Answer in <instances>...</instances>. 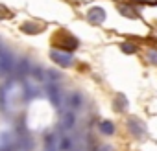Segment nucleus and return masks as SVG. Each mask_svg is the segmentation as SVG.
<instances>
[{
	"label": "nucleus",
	"mask_w": 157,
	"mask_h": 151,
	"mask_svg": "<svg viewBox=\"0 0 157 151\" xmlns=\"http://www.w3.org/2000/svg\"><path fill=\"white\" fill-rule=\"evenodd\" d=\"M52 46H56L57 50H65V52H76L80 48V39L74 37L67 30H59L52 37Z\"/></svg>",
	"instance_id": "obj_1"
},
{
	"label": "nucleus",
	"mask_w": 157,
	"mask_h": 151,
	"mask_svg": "<svg viewBox=\"0 0 157 151\" xmlns=\"http://www.w3.org/2000/svg\"><path fill=\"white\" fill-rule=\"evenodd\" d=\"M15 57L11 53V50L0 41V76H8L13 72V66H15Z\"/></svg>",
	"instance_id": "obj_2"
},
{
	"label": "nucleus",
	"mask_w": 157,
	"mask_h": 151,
	"mask_svg": "<svg viewBox=\"0 0 157 151\" xmlns=\"http://www.w3.org/2000/svg\"><path fill=\"white\" fill-rule=\"evenodd\" d=\"M126 127H128V131H129L131 136H135V138H139V140H146V138H148V127H146V123H144L140 118H137V116H128Z\"/></svg>",
	"instance_id": "obj_3"
},
{
	"label": "nucleus",
	"mask_w": 157,
	"mask_h": 151,
	"mask_svg": "<svg viewBox=\"0 0 157 151\" xmlns=\"http://www.w3.org/2000/svg\"><path fill=\"white\" fill-rule=\"evenodd\" d=\"M50 59L61 66V68H70L74 64V55L72 52H65V50H57V48H52L50 50Z\"/></svg>",
	"instance_id": "obj_4"
},
{
	"label": "nucleus",
	"mask_w": 157,
	"mask_h": 151,
	"mask_svg": "<svg viewBox=\"0 0 157 151\" xmlns=\"http://www.w3.org/2000/svg\"><path fill=\"white\" fill-rule=\"evenodd\" d=\"M46 96H48L50 103L54 105V109H61L65 98H63V90H61V87H59L57 83H50V85H46Z\"/></svg>",
	"instance_id": "obj_5"
},
{
	"label": "nucleus",
	"mask_w": 157,
	"mask_h": 151,
	"mask_svg": "<svg viewBox=\"0 0 157 151\" xmlns=\"http://www.w3.org/2000/svg\"><path fill=\"white\" fill-rule=\"evenodd\" d=\"M105 19H107V13H105V9H104L102 6H93V8L87 9V20H89L93 26L104 24Z\"/></svg>",
	"instance_id": "obj_6"
},
{
	"label": "nucleus",
	"mask_w": 157,
	"mask_h": 151,
	"mask_svg": "<svg viewBox=\"0 0 157 151\" xmlns=\"http://www.w3.org/2000/svg\"><path fill=\"white\" fill-rule=\"evenodd\" d=\"M13 72L17 76V79H24L26 76L32 74V63L28 57H21L15 61V66H13Z\"/></svg>",
	"instance_id": "obj_7"
},
{
	"label": "nucleus",
	"mask_w": 157,
	"mask_h": 151,
	"mask_svg": "<svg viewBox=\"0 0 157 151\" xmlns=\"http://www.w3.org/2000/svg\"><path fill=\"white\" fill-rule=\"evenodd\" d=\"M117 11H118L122 17H126V19H133V20L140 19V15H139L137 8H133V6H131L129 0H126V2H118V4H117Z\"/></svg>",
	"instance_id": "obj_8"
},
{
	"label": "nucleus",
	"mask_w": 157,
	"mask_h": 151,
	"mask_svg": "<svg viewBox=\"0 0 157 151\" xmlns=\"http://www.w3.org/2000/svg\"><path fill=\"white\" fill-rule=\"evenodd\" d=\"M76 125V111H65L61 114V120H59V129L61 131H70L72 127Z\"/></svg>",
	"instance_id": "obj_9"
},
{
	"label": "nucleus",
	"mask_w": 157,
	"mask_h": 151,
	"mask_svg": "<svg viewBox=\"0 0 157 151\" xmlns=\"http://www.w3.org/2000/svg\"><path fill=\"white\" fill-rule=\"evenodd\" d=\"M65 103H67V107H68L70 111H78V109L83 107L85 100H83V94H82V92H70V94L67 96Z\"/></svg>",
	"instance_id": "obj_10"
},
{
	"label": "nucleus",
	"mask_w": 157,
	"mask_h": 151,
	"mask_svg": "<svg viewBox=\"0 0 157 151\" xmlns=\"http://www.w3.org/2000/svg\"><path fill=\"white\" fill-rule=\"evenodd\" d=\"M21 31L26 33V35H39L44 31V24H39L35 20H26L21 24Z\"/></svg>",
	"instance_id": "obj_11"
},
{
	"label": "nucleus",
	"mask_w": 157,
	"mask_h": 151,
	"mask_svg": "<svg viewBox=\"0 0 157 151\" xmlns=\"http://www.w3.org/2000/svg\"><path fill=\"white\" fill-rule=\"evenodd\" d=\"M98 131L104 134V136H113L117 133V125L111 122V120H102L98 123Z\"/></svg>",
	"instance_id": "obj_12"
},
{
	"label": "nucleus",
	"mask_w": 157,
	"mask_h": 151,
	"mask_svg": "<svg viewBox=\"0 0 157 151\" xmlns=\"http://www.w3.org/2000/svg\"><path fill=\"white\" fill-rule=\"evenodd\" d=\"M74 142H76L74 136H70V134H63V136L59 138L57 149H59V151H72V149H74Z\"/></svg>",
	"instance_id": "obj_13"
},
{
	"label": "nucleus",
	"mask_w": 157,
	"mask_h": 151,
	"mask_svg": "<svg viewBox=\"0 0 157 151\" xmlns=\"http://www.w3.org/2000/svg\"><path fill=\"white\" fill-rule=\"evenodd\" d=\"M128 105H129V101H128V98H126L124 94H117V96L113 98V109H115L117 112H124V111L128 109Z\"/></svg>",
	"instance_id": "obj_14"
},
{
	"label": "nucleus",
	"mask_w": 157,
	"mask_h": 151,
	"mask_svg": "<svg viewBox=\"0 0 157 151\" xmlns=\"http://www.w3.org/2000/svg\"><path fill=\"white\" fill-rule=\"evenodd\" d=\"M35 96H39V89H35V87L30 85V83H24V87H22V98H24L26 101H30V100H33Z\"/></svg>",
	"instance_id": "obj_15"
},
{
	"label": "nucleus",
	"mask_w": 157,
	"mask_h": 151,
	"mask_svg": "<svg viewBox=\"0 0 157 151\" xmlns=\"http://www.w3.org/2000/svg\"><path fill=\"white\" fill-rule=\"evenodd\" d=\"M57 144H59V138L56 133H48L44 136V149H56L57 151Z\"/></svg>",
	"instance_id": "obj_16"
},
{
	"label": "nucleus",
	"mask_w": 157,
	"mask_h": 151,
	"mask_svg": "<svg viewBox=\"0 0 157 151\" xmlns=\"http://www.w3.org/2000/svg\"><path fill=\"white\" fill-rule=\"evenodd\" d=\"M30 76L35 81H44L46 79V70L43 66H32V74Z\"/></svg>",
	"instance_id": "obj_17"
},
{
	"label": "nucleus",
	"mask_w": 157,
	"mask_h": 151,
	"mask_svg": "<svg viewBox=\"0 0 157 151\" xmlns=\"http://www.w3.org/2000/svg\"><path fill=\"white\" fill-rule=\"evenodd\" d=\"M120 50H122L124 53H128V55H133V53L139 52V46L133 44V42H129V41H122V42H120Z\"/></svg>",
	"instance_id": "obj_18"
},
{
	"label": "nucleus",
	"mask_w": 157,
	"mask_h": 151,
	"mask_svg": "<svg viewBox=\"0 0 157 151\" xmlns=\"http://www.w3.org/2000/svg\"><path fill=\"white\" fill-rule=\"evenodd\" d=\"M146 59H148L153 66H157V48H150V50L146 52Z\"/></svg>",
	"instance_id": "obj_19"
},
{
	"label": "nucleus",
	"mask_w": 157,
	"mask_h": 151,
	"mask_svg": "<svg viewBox=\"0 0 157 151\" xmlns=\"http://www.w3.org/2000/svg\"><path fill=\"white\" fill-rule=\"evenodd\" d=\"M46 79H50L52 83H57L61 79V74L57 70H46Z\"/></svg>",
	"instance_id": "obj_20"
},
{
	"label": "nucleus",
	"mask_w": 157,
	"mask_h": 151,
	"mask_svg": "<svg viewBox=\"0 0 157 151\" xmlns=\"http://www.w3.org/2000/svg\"><path fill=\"white\" fill-rule=\"evenodd\" d=\"M15 13L10 9V8H6V6H2L0 4V19H11Z\"/></svg>",
	"instance_id": "obj_21"
},
{
	"label": "nucleus",
	"mask_w": 157,
	"mask_h": 151,
	"mask_svg": "<svg viewBox=\"0 0 157 151\" xmlns=\"http://www.w3.org/2000/svg\"><path fill=\"white\" fill-rule=\"evenodd\" d=\"M93 151H115V149H113V145H109V144H98V145L93 147Z\"/></svg>",
	"instance_id": "obj_22"
},
{
	"label": "nucleus",
	"mask_w": 157,
	"mask_h": 151,
	"mask_svg": "<svg viewBox=\"0 0 157 151\" xmlns=\"http://www.w3.org/2000/svg\"><path fill=\"white\" fill-rule=\"evenodd\" d=\"M129 2H137L142 6H157V0H129Z\"/></svg>",
	"instance_id": "obj_23"
},
{
	"label": "nucleus",
	"mask_w": 157,
	"mask_h": 151,
	"mask_svg": "<svg viewBox=\"0 0 157 151\" xmlns=\"http://www.w3.org/2000/svg\"><path fill=\"white\" fill-rule=\"evenodd\" d=\"M44 151H56V149H44Z\"/></svg>",
	"instance_id": "obj_24"
}]
</instances>
